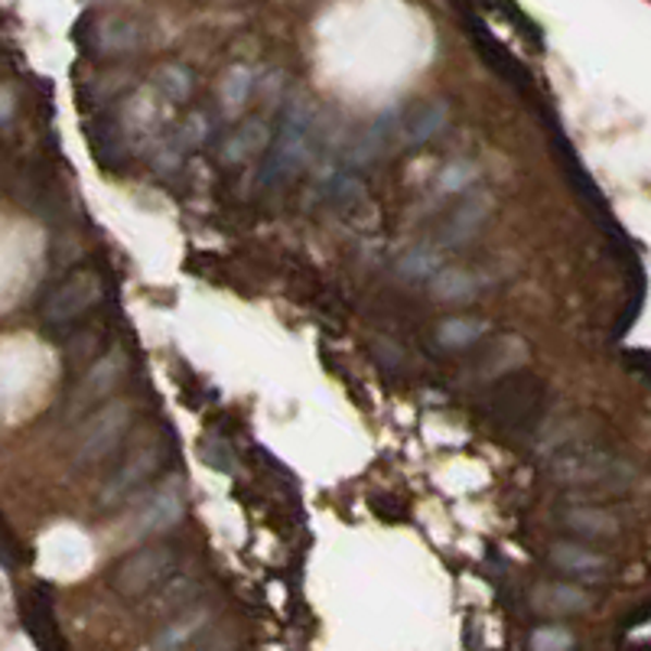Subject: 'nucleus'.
Segmentation results:
<instances>
[{"mask_svg":"<svg viewBox=\"0 0 651 651\" xmlns=\"http://www.w3.org/2000/svg\"><path fill=\"white\" fill-rule=\"evenodd\" d=\"M144 26L131 16L121 13H98L88 10L78 16V23L72 26V42L85 52V56H131L137 49H144Z\"/></svg>","mask_w":651,"mask_h":651,"instance_id":"1","label":"nucleus"},{"mask_svg":"<svg viewBox=\"0 0 651 651\" xmlns=\"http://www.w3.org/2000/svg\"><path fill=\"white\" fill-rule=\"evenodd\" d=\"M176 561H180V554L173 544H147L140 551L121 557L114 564V570L108 574V584L118 597L140 600L170 580V574L176 570Z\"/></svg>","mask_w":651,"mask_h":651,"instance_id":"2","label":"nucleus"},{"mask_svg":"<svg viewBox=\"0 0 651 651\" xmlns=\"http://www.w3.org/2000/svg\"><path fill=\"white\" fill-rule=\"evenodd\" d=\"M310 144H314V111L307 105H291L281 121L274 150L265 160V170H261L265 183H281V180L297 176L310 163V153H314Z\"/></svg>","mask_w":651,"mask_h":651,"instance_id":"3","label":"nucleus"},{"mask_svg":"<svg viewBox=\"0 0 651 651\" xmlns=\"http://www.w3.org/2000/svg\"><path fill=\"white\" fill-rule=\"evenodd\" d=\"M131 427V404L124 401H108L101 407H95L88 414V420L78 427V437H75V463L78 466H88V463H98L105 456H111L118 450V443L124 440Z\"/></svg>","mask_w":651,"mask_h":651,"instance_id":"4","label":"nucleus"},{"mask_svg":"<svg viewBox=\"0 0 651 651\" xmlns=\"http://www.w3.org/2000/svg\"><path fill=\"white\" fill-rule=\"evenodd\" d=\"M101 278L95 271H75L62 284L52 287V294L42 300V320L49 326H69L82 320L88 310L98 307L101 300Z\"/></svg>","mask_w":651,"mask_h":651,"instance_id":"5","label":"nucleus"},{"mask_svg":"<svg viewBox=\"0 0 651 651\" xmlns=\"http://www.w3.org/2000/svg\"><path fill=\"white\" fill-rule=\"evenodd\" d=\"M623 463L597 453V450H574V453H561L551 463V479L574 486V489H597V486H610L623 479Z\"/></svg>","mask_w":651,"mask_h":651,"instance_id":"6","label":"nucleus"},{"mask_svg":"<svg viewBox=\"0 0 651 651\" xmlns=\"http://www.w3.org/2000/svg\"><path fill=\"white\" fill-rule=\"evenodd\" d=\"M170 459V446L167 443H144L101 489V505H118L124 499H131L140 486H147Z\"/></svg>","mask_w":651,"mask_h":651,"instance_id":"7","label":"nucleus"},{"mask_svg":"<svg viewBox=\"0 0 651 651\" xmlns=\"http://www.w3.org/2000/svg\"><path fill=\"white\" fill-rule=\"evenodd\" d=\"M544 384L531 374L505 378L492 397V420L495 423H535L541 410Z\"/></svg>","mask_w":651,"mask_h":651,"instance_id":"8","label":"nucleus"},{"mask_svg":"<svg viewBox=\"0 0 651 651\" xmlns=\"http://www.w3.org/2000/svg\"><path fill=\"white\" fill-rule=\"evenodd\" d=\"M528 603L535 613L551 616V619H567V616H580L593 606V593L584 590L580 584L570 580H551V584H538L528 593Z\"/></svg>","mask_w":651,"mask_h":651,"instance_id":"9","label":"nucleus"},{"mask_svg":"<svg viewBox=\"0 0 651 651\" xmlns=\"http://www.w3.org/2000/svg\"><path fill=\"white\" fill-rule=\"evenodd\" d=\"M548 561L554 570H561L564 577H574V580H584V584H593V580H606L613 564L610 557H603L600 551H590L584 544H574V541H557L551 551H548Z\"/></svg>","mask_w":651,"mask_h":651,"instance_id":"10","label":"nucleus"},{"mask_svg":"<svg viewBox=\"0 0 651 651\" xmlns=\"http://www.w3.org/2000/svg\"><path fill=\"white\" fill-rule=\"evenodd\" d=\"M121 371H124V355H121V352H111V355L98 358V361L88 368V374L82 378V384L72 391L69 410L78 414V410H88V407L101 404V397H108V394L118 388Z\"/></svg>","mask_w":651,"mask_h":651,"instance_id":"11","label":"nucleus"},{"mask_svg":"<svg viewBox=\"0 0 651 651\" xmlns=\"http://www.w3.org/2000/svg\"><path fill=\"white\" fill-rule=\"evenodd\" d=\"M180 518H183V482H180V479H170V482H163V486L147 499V505L137 512L131 531H134V535L167 531V528H173Z\"/></svg>","mask_w":651,"mask_h":651,"instance_id":"12","label":"nucleus"},{"mask_svg":"<svg viewBox=\"0 0 651 651\" xmlns=\"http://www.w3.org/2000/svg\"><path fill=\"white\" fill-rule=\"evenodd\" d=\"M489 212H492V206H489V199L486 196H466L446 219H443V225H440V245L443 248H463L466 242H472L479 232H482V225H486V219H489Z\"/></svg>","mask_w":651,"mask_h":651,"instance_id":"13","label":"nucleus"},{"mask_svg":"<svg viewBox=\"0 0 651 651\" xmlns=\"http://www.w3.org/2000/svg\"><path fill=\"white\" fill-rule=\"evenodd\" d=\"M466 26H469V36H472V42H476V49L482 52V59L502 75V78H508L512 85H518V88H528L531 85V75H528V69L489 33V26L476 16V13H466Z\"/></svg>","mask_w":651,"mask_h":651,"instance_id":"14","label":"nucleus"},{"mask_svg":"<svg viewBox=\"0 0 651 651\" xmlns=\"http://www.w3.org/2000/svg\"><path fill=\"white\" fill-rule=\"evenodd\" d=\"M88 137H91V150L101 167L114 170L127 157V134H124V124L118 114H98L88 124Z\"/></svg>","mask_w":651,"mask_h":651,"instance_id":"15","label":"nucleus"},{"mask_svg":"<svg viewBox=\"0 0 651 651\" xmlns=\"http://www.w3.org/2000/svg\"><path fill=\"white\" fill-rule=\"evenodd\" d=\"M557 521L574 531L577 538H590V541H603V538H616L619 535V521L613 512L597 508V505H570L557 515Z\"/></svg>","mask_w":651,"mask_h":651,"instance_id":"16","label":"nucleus"},{"mask_svg":"<svg viewBox=\"0 0 651 651\" xmlns=\"http://www.w3.org/2000/svg\"><path fill=\"white\" fill-rule=\"evenodd\" d=\"M271 144H274L271 127H268L265 121H258V118H248V121H242V124L232 131V137L225 140L222 160H225V163H245V160H251L258 150H265V147H271Z\"/></svg>","mask_w":651,"mask_h":651,"instance_id":"17","label":"nucleus"},{"mask_svg":"<svg viewBox=\"0 0 651 651\" xmlns=\"http://www.w3.org/2000/svg\"><path fill=\"white\" fill-rule=\"evenodd\" d=\"M446 121H450V108L443 101H427V105L410 108L407 121L401 124V134L410 147H423L446 127Z\"/></svg>","mask_w":651,"mask_h":651,"instance_id":"18","label":"nucleus"},{"mask_svg":"<svg viewBox=\"0 0 651 651\" xmlns=\"http://www.w3.org/2000/svg\"><path fill=\"white\" fill-rule=\"evenodd\" d=\"M209 626V610H193L173 623H167L163 629H157V636L147 642L150 649H186L199 632H206Z\"/></svg>","mask_w":651,"mask_h":651,"instance_id":"19","label":"nucleus"},{"mask_svg":"<svg viewBox=\"0 0 651 651\" xmlns=\"http://www.w3.org/2000/svg\"><path fill=\"white\" fill-rule=\"evenodd\" d=\"M49 603H52L49 593L39 587V590L29 593V603H26V610H23V626H26V632L33 636V642H36L39 649L59 646V642L52 639L56 623H52V606H49Z\"/></svg>","mask_w":651,"mask_h":651,"instance_id":"20","label":"nucleus"},{"mask_svg":"<svg viewBox=\"0 0 651 651\" xmlns=\"http://www.w3.org/2000/svg\"><path fill=\"white\" fill-rule=\"evenodd\" d=\"M153 82H157V88H160L170 101H176V105L189 101L193 91H196V75H193L186 65H180V62L160 65V72H157Z\"/></svg>","mask_w":651,"mask_h":651,"instance_id":"21","label":"nucleus"},{"mask_svg":"<svg viewBox=\"0 0 651 651\" xmlns=\"http://www.w3.org/2000/svg\"><path fill=\"white\" fill-rule=\"evenodd\" d=\"M433 291H437L440 300H450V304H456V300H469V297L479 294V278L469 274V271H456V268H450V271H440V274L433 278Z\"/></svg>","mask_w":651,"mask_h":651,"instance_id":"22","label":"nucleus"},{"mask_svg":"<svg viewBox=\"0 0 651 651\" xmlns=\"http://www.w3.org/2000/svg\"><path fill=\"white\" fill-rule=\"evenodd\" d=\"M489 326L482 320H472V317H453L446 323H440L437 329V339L446 345V348H466V345H476L482 335H486Z\"/></svg>","mask_w":651,"mask_h":651,"instance_id":"23","label":"nucleus"},{"mask_svg":"<svg viewBox=\"0 0 651 651\" xmlns=\"http://www.w3.org/2000/svg\"><path fill=\"white\" fill-rule=\"evenodd\" d=\"M251 88H255V72H251V69H245V65L232 69V72L225 75V85H222V105H225L229 111H238V108H245V101H248Z\"/></svg>","mask_w":651,"mask_h":651,"instance_id":"24","label":"nucleus"},{"mask_svg":"<svg viewBox=\"0 0 651 651\" xmlns=\"http://www.w3.org/2000/svg\"><path fill=\"white\" fill-rule=\"evenodd\" d=\"M528 649L531 651H570V649H577V639H574V632H570V629H564V626H538V629H531Z\"/></svg>","mask_w":651,"mask_h":651,"instance_id":"25","label":"nucleus"},{"mask_svg":"<svg viewBox=\"0 0 651 651\" xmlns=\"http://www.w3.org/2000/svg\"><path fill=\"white\" fill-rule=\"evenodd\" d=\"M437 255L427 251V248H417V251H407L401 261H397V274L407 278V281H423V278H433L437 274Z\"/></svg>","mask_w":651,"mask_h":651,"instance_id":"26","label":"nucleus"},{"mask_svg":"<svg viewBox=\"0 0 651 651\" xmlns=\"http://www.w3.org/2000/svg\"><path fill=\"white\" fill-rule=\"evenodd\" d=\"M476 176H479V170H476L472 163L453 160V163H446V167L440 170V189H443V193H459V189H466Z\"/></svg>","mask_w":651,"mask_h":651,"instance_id":"27","label":"nucleus"},{"mask_svg":"<svg viewBox=\"0 0 651 651\" xmlns=\"http://www.w3.org/2000/svg\"><path fill=\"white\" fill-rule=\"evenodd\" d=\"M206 134H209V118H206V114H189L186 124L180 127L176 144H183V147H199Z\"/></svg>","mask_w":651,"mask_h":651,"instance_id":"28","label":"nucleus"},{"mask_svg":"<svg viewBox=\"0 0 651 651\" xmlns=\"http://www.w3.org/2000/svg\"><path fill=\"white\" fill-rule=\"evenodd\" d=\"M10 118H13V95H10V88L3 91V124H10Z\"/></svg>","mask_w":651,"mask_h":651,"instance_id":"29","label":"nucleus"}]
</instances>
